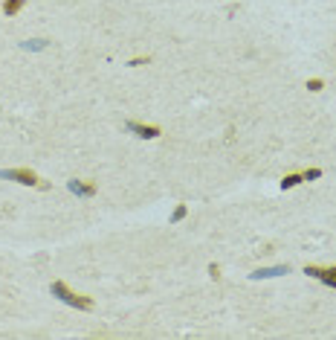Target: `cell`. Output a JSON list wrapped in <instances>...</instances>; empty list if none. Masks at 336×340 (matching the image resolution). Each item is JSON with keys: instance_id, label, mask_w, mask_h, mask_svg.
Instances as JSON below:
<instances>
[{"instance_id": "1", "label": "cell", "mask_w": 336, "mask_h": 340, "mask_svg": "<svg viewBox=\"0 0 336 340\" xmlns=\"http://www.w3.org/2000/svg\"><path fill=\"white\" fill-rule=\"evenodd\" d=\"M50 294L58 296L61 303L73 305V308H79V311H93V300H90V296H84V294H76V291H70V288L64 285L61 279H55L53 285H50Z\"/></svg>"}, {"instance_id": "2", "label": "cell", "mask_w": 336, "mask_h": 340, "mask_svg": "<svg viewBox=\"0 0 336 340\" xmlns=\"http://www.w3.org/2000/svg\"><path fill=\"white\" fill-rule=\"evenodd\" d=\"M0 178L23 183V186H38V183H41V178H38L32 169H0Z\"/></svg>"}, {"instance_id": "3", "label": "cell", "mask_w": 336, "mask_h": 340, "mask_svg": "<svg viewBox=\"0 0 336 340\" xmlns=\"http://www.w3.org/2000/svg\"><path fill=\"white\" fill-rule=\"evenodd\" d=\"M125 128H128L133 137H139V140H157V137L162 134V128L159 125H142V122H133V119H128Z\"/></svg>"}, {"instance_id": "4", "label": "cell", "mask_w": 336, "mask_h": 340, "mask_svg": "<svg viewBox=\"0 0 336 340\" xmlns=\"http://www.w3.org/2000/svg\"><path fill=\"white\" fill-rule=\"evenodd\" d=\"M304 273L313 279H319V282H325L327 288H336V265H330V268H316V265H307L304 268Z\"/></svg>"}, {"instance_id": "5", "label": "cell", "mask_w": 336, "mask_h": 340, "mask_svg": "<svg viewBox=\"0 0 336 340\" xmlns=\"http://www.w3.org/2000/svg\"><path fill=\"white\" fill-rule=\"evenodd\" d=\"M67 189H70L73 195H79V198H93V195L99 192L96 183H87V180H76V178L67 183Z\"/></svg>"}, {"instance_id": "6", "label": "cell", "mask_w": 336, "mask_h": 340, "mask_svg": "<svg viewBox=\"0 0 336 340\" xmlns=\"http://www.w3.org/2000/svg\"><path fill=\"white\" fill-rule=\"evenodd\" d=\"M284 273H290V265H275V268H258V270H252L249 277H252V279H273V277H284Z\"/></svg>"}, {"instance_id": "7", "label": "cell", "mask_w": 336, "mask_h": 340, "mask_svg": "<svg viewBox=\"0 0 336 340\" xmlns=\"http://www.w3.org/2000/svg\"><path fill=\"white\" fill-rule=\"evenodd\" d=\"M27 3L29 0H3V15H6V18H15L18 12L27 9Z\"/></svg>"}, {"instance_id": "8", "label": "cell", "mask_w": 336, "mask_h": 340, "mask_svg": "<svg viewBox=\"0 0 336 340\" xmlns=\"http://www.w3.org/2000/svg\"><path fill=\"white\" fill-rule=\"evenodd\" d=\"M299 183H304L301 172H290V175H284L281 178V189H293V186H299Z\"/></svg>"}, {"instance_id": "9", "label": "cell", "mask_w": 336, "mask_h": 340, "mask_svg": "<svg viewBox=\"0 0 336 340\" xmlns=\"http://www.w3.org/2000/svg\"><path fill=\"white\" fill-rule=\"evenodd\" d=\"M186 215H188V206L186 204H177V206H174V213H171V224H180Z\"/></svg>"}, {"instance_id": "10", "label": "cell", "mask_w": 336, "mask_h": 340, "mask_svg": "<svg viewBox=\"0 0 336 340\" xmlns=\"http://www.w3.org/2000/svg\"><path fill=\"white\" fill-rule=\"evenodd\" d=\"M46 44H50V41H44V38H32V41L23 44V50H44Z\"/></svg>"}, {"instance_id": "11", "label": "cell", "mask_w": 336, "mask_h": 340, "mask_svg": "<svg viewBox=\"0 0 336 340\" xmlns=\"http://www.w3.org/2000/svg\"><path fill=\"white\" fill-rule=\"evenodd\" d=\"M304 88H307L310 93H319V90L325 88V81H322V79H307V81H304Z\"/></svg>"}, {"instance_id": "12", "label": "cell", "mask_w": 336, "mask_h": 340, "mask_svg": "<svg viewBox=\"0 0 336 340\" xmlns=\"http://www.w3.org/2000/svg\"><path fill=\"white\" fill-rule=\"evenodd\" d=\"M145 64H151V55H145V58H142V55H136V58H131V61H128V67H145Z\"/></svg>"}, {"instance_id": "13", "label": "cell", "mask_w": 336, "mask_h": 340, "mask_svg": "<svg viewBox=\"0 0 336 340\" xmlns=\"http://www.w3.org/2000/svg\"><path fill=\"white\" fill-rule=\"evenodd\" d=\"M301 178H304V180H319V178H322V169H307V172H301Z\"/></svg>"}, {"instance_id": "14", "label": "cell", "mask_w": 336, "mask_h": 340, "mask_svg": "<svg viewBox=\"0 0 336 340\" xmlns=\"http://www.w3.org/2000/svg\"><path fill=\"white\" fill-rule=\"evenodd\" d=\"M209 277H212L214 282L221 279V265H218V262H212V265H209Z\"/></svg>"}]
</instances>
